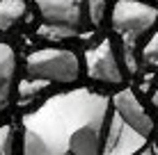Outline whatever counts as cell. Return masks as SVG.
I'll list each match as a JSON object with an SVG mask.
<instances>
[{
  "mask_svg": "<svg viewBox=\"0 0 158 155\" xmlns=\"http://www.w3.org/2000/svg\"><path fill=\"white\" fill-rule=\"evenodd\" d=\"M83 2L85 0H35L44 23L39 25V37L51 41H62L80 34L83 25Z\"/></svg>",
  "mask_w": 158,
  "mask_h": 155,
  "instance_id": "3",
  "label": "cell"
},
{
  "mask_svg": "<svg viewBox=\"0 0 158 155\" xmlns=\"http://www.w3.org/2000/svg\"><path fill=\"white\" fill-rule=\"evenodd\" d=\"M112 105H115V112L126 121L128 126H133L138 132H142V135H147V137L151 135L154 121H151V116L147 114V110L142 107V103L138 100V96L131 91V89L117 91L115 96H112Z\"/></svg>",
  "mask_w": 158,
  "mask_h": 155,
  "instance_id": "7",
  "label": "cell"
},
{
  "mask_svg": "<svg viewBox=\"0 0 158 155\" xmlns=\"http://www.w3.org/2000/svg\"><path fill=\"white\" fill-rule=\"evenodd\" d=\"M108 123L110 126H108V132L103 137L101 155H138L140 151H144L147 135L138 132L133 126H128L117 112L112 114Z\"/></svg>",
  "mask_w": 158,
  "mask_h": 155,
  "instance_id": "5",
  "label": "cell"
},
{
  "mask_svg": "<svg viewBox=\"0 0 158 155\" xmlns=\"http://www.w3.org/2000/svg\"><path fill=\"white\" fill-rule=\"evenodd\" d=\"M28 12L25 0H0V30H9Z\"/></svg>",
  "mask_w": 158,
  "mask_h": 155,
  "instance_id": "9",
  "label": "cell"
},
{
  "mask_svg": "<svg viewBox=\"0 0 158 155\" xmlns=\"http://www.w3.org/2000/svg\"><path fill=\"white\" fill-rule=\"evenodd\" d=\"M158 9L140 0H117L112 7V30L124 44V57L131 73L138 71V62L133 57V48L147 32L156 25Z\"/></svg>",
  "mask_w": 158,
  "mask_h": 155,
  "instance_id": "2",
  "label": "cell"
},
{
  "mask_svg": "<svg viewBox=\"0 0 158 155\" xmlns=\"http://www.w3.org/2000/svg\"><path fill=\"white\" fill-rule=\"evenodd\" d=\"M0 155H14V126H0Z\"/></svg>",
  "mask_w": 158,
  "mask_h": 155,
  "instance_id": "11",
  "label": "cell"
},
{
  "mask_svg": "<svg viewBox=\"0 0 158 155\" xmlns=\"http://www.w3.org/2000/svg\"><path fill=\"white\" fill-rule=\"evenodd\" d=\"M110 100L92 89H71L23 114V155H101Z\"/></svg>",
  "mask_w": 158,
  "mask_h": 155,
  "instance_id": "1",
  "label": "cell"
},
{
  "mask_svg": "<svg viewBox=\"0 0 158 155\" xmlns=\"http://www.w3.org/2000/svg\"><path fill=\"white\" fill-rule=\"evenodd\" d=\"M87 16H89L92 25L99 28L106 16V0H87Z\"/></svg>",
  "mask_w": 158,
  "mask_h": 155,
  "instance_id": "12",
  "label": "cell"
},
{
  "mask_svg": "<svg viewBox=\"0 0 158 155\" xmlns=\"http://www.w3.org/2000/svg\"><path fill=\"white\" fill-rule=\"evenodd\" d=\"M142 60L149 64V66H158V30L154 32V37H151V39L147 41V46L142 48Z\"/></svg>",
  "mask_w": 158,
  "mask_h": 155,
  "instance_id": "13",
  "label": "cell"
},
{
  "mask_svg": "<svg viewBox=\"0 0 158 155\" xmlns=\"http://www.w3.org/2000/svg\"><path fill=\"white\" fill-rule=\"evenodd\" d=\"M151 103H154V107L158 110V87H156V91H154V96H151Z\"/></svg>",
  "mask_w": 158,
  "mask_h": 155,
  "instance_id": "14",
  "label": "cell"
},
{
  "mask_svg": "<svg viewBox=\"0 0 158 155\" xmlns=\"http://www.w3.org/2000/svg\"><path fill=\"white\" fill-rule=\"evenodd\" d=\"M138 155H154V153H151V151H140Z\"/></svg>",
  "mask_w": 158,
  "mask_h": 155,
  "instance_id": "15",
  "label": "cell"
},
{
  "mask_svg": "<svg viewBox=\"0 0 158 155\" xmlns=\"http://www.w3.org/2000/svg\"><path fill=\"white\" fill-rule=\"evenodd\" d=\"M14 78H16V55L14 48L5 41H0V112L7 110L12 100V89H14Z\"/></svg>",
  "mask_w": 158,
  "mask_h": 155,
  "instance_id": "8",
  "label": "cell"
},
{
  "mask_svg": "<svg viewBox=\"0 0 158 155\" xmlns=\"http://www.w3.org/2000/svg\"><path fill=\"white\" fill-rule=\"evenodd\" d=\"M85 66H87V76L96 82L103 84H122L124 82V73L119 68L115 48H112L110 39H101L94 48L85 52Z\"/></svg>",
  "mask_w": 158,
  "mask_h": 155,
  "instance_id": "6",
  "label": "cell"
},
{
  "mask_svg": "<svg viewBox=\"0 0 158 155\" xmlns=\"http://www.w3.org/2000/svg\"><path fill=\"white\" fill-rule=\"evenodd\" d=\"M156 2H158V0H156Z\"/></svg>",
  "mask_w": 158,
  "mask_h": 155,
  "instance_id": "16",
  "label": "cell"
},
{
  "mask_svg": "<svg viewBox=\"0 0 158 155\" xmlns=\"http://www.w3.org/2000/svg\"><path fill=\"white\" fill-rule=\"evenodd\" d=\"M25 71L30 78H41L48 82H76L80 76V62L73 50L41 48L25 57Z\"/></svg>",
  "mask_w": 158,
  "mask_h": 155,
  "instance_id": "4",
  "label": "cell"
},
{
  "mask_svg": "<svg viewBox=\"0 0 158 155\" xmlns=\"http://www.w3.org/2000/svg\"><path fill=\"white\" fill-rule=\"evenodd\" d=\"M48 80H41V78H25V80H21L19 82V96H21V103L19 105H25V100L28 98H35L39 91H44V89L48 87Z\"/></svg>",
  "mask_w": 158,
  "mask_h": 155,
  "instance_id": "10",
  "label": "cell"
}]
</instances>
